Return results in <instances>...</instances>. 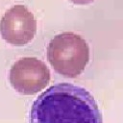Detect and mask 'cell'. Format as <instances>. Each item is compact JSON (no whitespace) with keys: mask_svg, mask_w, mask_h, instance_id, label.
Wrapping results in <instances>:
<instances>
[{"mask_svg":"<svg viewBox=\"0 0 123 123\" xmlns=\"http://www.w3.org/2000/svg\"><path fill=\"white\" fill-rule=\"evenodd\" d=\"M29 123H103L98 105L86 88L56 84L34 101Z\"/></svg>","mask_w":123,"mask_h":123,"instance_id":"1","label":"cell"},{"mask_svg":"<svg viewBox=\"0 0 123 123\" xmlns=\"http://www.w3.org/2000/svg\"><path fill=\"white\" fill-rule=\"evenodd\" d=\"M47 59L56 72L75 78L84 71L89 61V47L81 36L64 32L50 40Z\"/></svg>","mask_w":123,"mask_h":123,"instance_id":"2","label":"cell"},{"mask_svg":"<svg viewBox=\"0 0 123 123\" xmlns=\"http://www.w3.org/2000/svg\"><path fill=\"white\" fill-rule=\"evenodd\" d=\"M12 86L23 95H32L43 89L50 81V71L40 60L25 57L17 60L10 70Z\"/></svg>","mask_w":123,"mask_h":123,"instance_id":"3","label":"cell"},{"mask_svg":"<svg viewBox=\"0 0 123 123\" xmlns=\"http://www.w3.org/2000/svg\"><path fill=\"white\" fill-rule=\"evenodd\" d=\"M37 21L34 14L23 5L9 9L0 20V35L8 43L23 46L35 37Z\"/></svg>","mask_w":123,"mask_h":123,"instance_id":"4","label":"cell"},{"mask_svg":"<svg viewBox=\"0 0 123 123\" xmlns=\"http://www.w3.org/2000/svg\"><path fill=\"white\" fill-rule=\"evenodd\" d=\"M74 4H78V5H86V4H89L95 0H69Z\"/></svg>","mask_w":123,"mask_h":123,"instance_id":"5","label":"cell"}]
</instances>
